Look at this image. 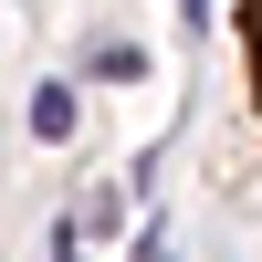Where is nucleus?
Listing matches in <instances>:
<instances>
[{
  "label": "nucleus",
  "instance_id": "nucleus-2",
  "mask_svg": "<svg viewBox=\"0 0 262 262\" xmlns=\"http://www.w3.org/2000/svg\"><path fill=\"white\" fill-rule=\"evenodd\" d=\"M84 74H95V84H126V74H147V53L126 32H105V42H84Z\"/></svg>",
  "mask_w": 262,
  "mask_h": 262
},
{
  "label": "nucleus",
  "instance_id": "nucleus-1",
  "mask_svg": "<svg viewBox=\"0 0 262 262\" xmlns=\"http://www.w3.org/2000/svg\"><path fill=\"white\" fill-rule=\"evenodd\" d=\"M32 137H42V147L74 137V84H32Z\"/></svg>",
  "mask_w": 262,
  "mask_h": 262
}]
</instances>
